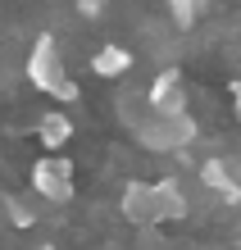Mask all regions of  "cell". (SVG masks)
<instances>
[{
	"label": "cell",
	"instance_id": "cell-1",
	"mask_svg": "<svg viewBox=\"0 0 241 250\" xmlns=\"http://www.w3.org/2000/svg\"><path fill=\"white\" fill-rule=\"evenodd\" d=\"M27 82H32L37 91L55 96V100H73V96H78V86H73L68 73H64V60H59L55 37H41L37 46H32V60H27Z\"/></svg>",
	"mask_w": 241,
	"mask_h": 250
},
{
	"label": "cell",
	"instance_id": "cell-2",
	"mask_svg": "<svg viewBox=\"0 0 241 250\" xmlns=\"http://www.w3.org/2000/svg\"><path fill=\"white\" fill-rule=\"evenodd\" d=\"M137 137L146 150H182V146L196 137V123L187 114H150V119L137 127Z\"/></svg>",
	"mask_w": 241,
	"mask_h": 250
},
{
	"label": "cell",
	"instance_id": "cell-3",
	"mask_svg": "<svg viewBox=\"0 0 241 250\" xmlns=\"http://www.w3.org/2000/svg\"><path fill=\"white\" fill-rule=\"evenodd\" d=\"M32 191L46 196L50 205L73 200V168H68V159H37L32 164Z\"/></svg>",
	"mask_w": 241,
	"mask_h": 250
},
{
	"label": "cell",
	"instance_id": "cell-4",
	"mask_svg": "<svg viewBox=\"0 0 241 250\" xmlns=\"http://www.w3.org/2000/svg\"><path fill=\"white\" fill-rule=\"evenodd\" d=\"M146 100H150V114H187V86H182V73H177V68H164L159 78L146 86Z\"/></svg>",
	"mask_w": 241,
	"mask_h": 250
},
{
	"label": "cell",
	"instance_id": "cell-5",
	"mask_svg": "<svg viewBox=\"0 0 241 250\" xmlns=\"http://www.w3.org/2000/svg\"><path fill=\"white\" fill-rule=\"evenodd\" d=\"M118 209H123L128 223H155V187L150 182H128Z\"/></svg>",
	"mask_w": 241,
	"mask_h": 250
},
{
	"label": "cell",
	"instance_id": "cell-6",
	"mask_svg": "<svg viewBox=\"0 0 241 250\" xmlns=\"http://www.w3.org/2000/svg\"><path fill=\"white\" fill-rule=\"evenodd\" d=\"M150 187H155V223L187 214V191H182L177 178H159V182H150Z\"/></svg>",
	"mask_w": 241,
	"mask_h": 250
},
{
	"label": "cell",
	"instance_id": "cell-7",
	"mask_svg": "<svg viewBox=\"0 0 241 250\" xmlns=\"http://www.w3.org/2000/svg\"><path fill=\"white\" fill-rule=\"evenodd\" d=\"M128 64H132V55H128V50H118V46L96 50V60H91V68L100 73V78H118V73H128Z\"/></svg>",
	"mask_w": 241,
	"mask_h": 250
},
{
	"label": "cell",
	"instance_id": "cell-8",
	"mask_svg": "<svg viewBox=\"0 0 241 250\" xmlns=\"http://www.w3.org/2000/svg\"><path fill=\"white\" fill-rule=\"evenodd\" d=\"M64 137H68V119L64 114H46V119H41V141L55 150V146H64Z\"/></svg>",
	"mask_w": 241,
	"mask_h": 250
},
{
	"label": "cell",
	"instance_id": "cell-9",
	"mask_svg": "<svg viewBox=\"0 0 241 250\" xmlns=\"http://www.w3.org/2000/svg\"><path fill=\"white\" fill-rule=\"evenodd\" d=\"M5 205H9V214H14V223H19V228H27V223H32V209H27L23 200H5Z\"/></svg>",
	"mask_w": 241,
	"mask_h": 250
},
{
	"label": "cell",
	"instance_id": "cell-10",
	"mask_svg": "<svg viewBox=\"0 0 241 250\" xmlns=\"http://www.w3.org/2000/svg\"><path fill=\"white\" fill-rule=\"evenodd\" d=\"M232 100H237V114H241V78L232 82Z\"/></svg>",
	"mask_w": 241,
	"mask_h": 250
},
{
	"label": "cell",
	"instance_id": "cell-11",
	"mask_svg": "<svg viewBox=\"0 0 241 250\" xmlns=\"http://www.w3.org/2000/svg\"><path fill=\"white\" fill-rule=\"evenodd\" d=\"M159 5H173V0H159Z\"/></svg>",
	"mask_w": 241,
	"mask_h": 250
}]
</instances>
